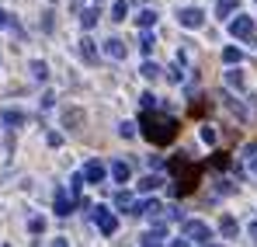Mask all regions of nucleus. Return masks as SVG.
<instances>
[{
  "label": "nucleus",
  "mask_w": 257,
  "mask_h": 247,
  "mask_svg": "<svg viewBox=\"0 0 257 247\" xmlns=\"http://www.w3.org/2000/svg\"><path fill=\"white\" fill-rule=\"evenodd\" d=\"M139 129H143V136L153 143V146H167L177 139V132H181V122L167 115V112H143L139 115Z\"/></svg>",
  "instance_id": "nucleus-1"
},
{
  "label": "nucleus",
  "mask_w": 257,
  "mask_h": 247,
  "mask_svg": "<svg viewBox=\"0 0 257 247\" xmlns=\"http://www.w3.org/2000/svg\"><path fill=\"white\" fill-rule=\"evenodd\" d=\"M167 174L174 178V192L177 195H191L195 188H198V164L188 157V153H177V157H171L167 160Z\"/></svg>",
  "instance_id": "nucleus-2"
},
{
  "label": "nucleus",
  "mask_w": 257,
  "mask_h": 247,
  "mask_svg": "<svg viewBox=\"0 0 257 247\" xmlns=\"http://www.w3.org/2000/svg\"><path fill=\"white\" fill-rule=\"evenodd\" d=\"M87 216H90V219L97 223V230H101L104 237H111V233L118 230V219H115V216H111V212H108L104 206H94L90 212H87Z\"/></svg>",
  "instance_id": "nucleus-3"
},
{
  "label": "nucleus",
  "mask_w": 257,
  "mask_h": 247,
  "mask_svg": "<svg viewBox=\"0 0 257 247\" xmlns=\"http://www.w3.org/2000/svg\"><path fill=\"white\" fill-rule=\"evenodd\" d=\"M209 237H212V230L202 223V219H184V240L191 244H209Z\"/></svg>",
  "instance_id": "nucleus-4"
},
{
  "label": "nucleus",
  "mask_w": 257,
  "mask_h": 247,
  "mask_svg": "<svg viewBox=\"0 0 257 247\" xmlns=\"http://www.w3.org/2000/svg\"><path fill=\"white\" fill-rule=\"evenodd\" d=\"M73 206H77V202H73V195H70L63 185H56V195H52V209H56V216H70Z\"/></svg>",
  "instance_id": "nucleus-5"
},
{
  "label": "nucleus",
  "mask_w": 257,
  "mask_h": 247,
  "mask_svg": "<svg viewBox=\"0 0 257 247\" xmlns=\"http://www.w3.org/2000/svg\"><path fill=\"white\" fill-rule=\"evenodd\" d=\"M177 21L184 28H202L205 25V14H202V7H177Z\"/></svg>",
  "instance_id": "nucleus-6"
},
{
  "label": "nucleus",
  "mask_w": 257,
  "mask_h": 247,
  "mask_svg": "<svg viewBox=\"0 0 257 247\" xmlns=\"http://www.w3.org/2000/svg\"><path fill=\"white\" fill-rule=\"evenodd\" d=\"M229 32L236 35V39H254V18H247V14H240V18H233L229 21Z\"/></svg>",
  "instance_id": "nucleus-7"
},
{
  "label": "nucleus",
  "mask_w": 257,
  "mask_h": 247,
  "mask_svg": "<svg viewBox=\"0 0 257 247\" xmlns=\"http://www.w3.org/2000/svg\"><path fill=\"white\" fill-rule=\"evenodd\" d=\"M104 174H108V167L97 164V160H90V164H84V171H80V181H84V185H101Z\"/></svg>",
  "instance_id": "nucleus-8"
},
{
  "label": "nucleus",
  "mask_w": 257,
  "mask_h": 247,
  "mask_svg": "<svg viewBox=\"0 0 257 247\" xmlns=\"http://www.w3.org/2000/svg\"><path fill=\"white\" fill-rule=\"evenodd\" d=\"M164 206L157 199H143V202H132V216H160Z\"/></svg>",
  "instance_id": "nucleus-9"
},
{
  "label": "nucleus",
  "mask_w": 257,
  "mask_h": 247,
  "mask_svg": "<svg viewBox=\"0 0 257 247\" xmlns=\"http://www.w3.org/2000/svg\"><path fill=\"white\" fill-rule=\"evenodd\" d=\"M104 52H108L111 59H125V56H128V49H125V42H122V39H108V42H104Z\"/></svg>",
  "instance_id": "nucleus-10"
},
{
  "label": "nucleus",
  "mask_w": 257,
  "mask_h": 247,
  "mask_svg": "<svg viewBox=\"0 0 257 247\" xmlns=\"http://www.w3.org/2000/svg\"><path fill=\"white\" fill-rule=\"evenodd\" d=\"M111 178H115L118 185H125L128 178H132V167H128L125 160H111Z\"/></svg>",
  "instance_id": "nucleus-11"
},
{
  "label": "nucleus",
  "mask_w": 257,
  "mask_h": 247,
  "mask_svg": "<svg viewBox=\"0 0 257 247\" xmlns=\"http://www.w3.org/2000/svg\"><path fill=\"white\" fill-rule=\"evenodd\" d=\"M236 230H240V226H236V219H233V216H222V219H219V233H222L226 240H233V237H236Z\"/></svg>",
  "instance_id": "nucleus-12"
},
{
  "label": "nucleus",
  "mask_w": 257,
  "mask_h": 247,
  "mask_svg": "<svg viewBox=\"0 0 257 247\" xmlns=\"http://www.w3.org/2000/svg\"><path fill=\"white\" fill-rule=\"evenodd\" d=\"M80 56H84V63H97V49H94V42L87 39H80Z\"/></svg>",
  "instance_id": "nucleus-13"
},
{
  "label": "nucleus",
  "mask_w": 257,
  "mask_h": 247,
  "mask_svg": "<svg viewBox=\"0 0 257 247\" xmlns=\"http://www.w3.org/2000/svg\"><path fill=\"white\" fill-rule=\"evenodd\" d=\"M97 21H101V11H97V7H87V11H80V25H84V28H94Z\"/></svg>",
  "instance_id": "nucleus-14"
},
{
  "label": "nucleus",
  "mask_w": 257,
  "mask_h": 247,
  "mask_svg": "<svg viewBox=\"0 0 257 247\" xmlns=\"http://www.w3.org/2000/svg\"><path fill=\"white\" fill-rule=\"evenodd\" d=\"M136 21H139V28L146 32V28H153V25H157V11H139V18H136Z\"/></svg>",
  "instance_id": "nucleus-15"
},
{
  "label": "nucleus",
  "mask_w": 257,
  "mask_h": 247,
  "mask_svg": "<svg viewBox=\"0 0 257 247\" xmlns=\"http://www.w3.org/2000/svg\"><path fill=\"white\" fill-rule=\"evenodd\" d=\"M139 73H143V77H146V80H157V77H160V73H164V70H160V66H157V63H150V59H146V63H143V66H139Z\"/></svg>",
  "instance_id": "nucleus-16"
},
{
  "label": "nucleus",
  "mask_w": 257,
  "mask_h": 247,
  "mask_svg": "<svg viewBox=\"0 0 257 247\" xmlns=\"http://www.w3.org/2000/svg\"><path fill=\"white\" fill-rule=\"evenodd\" d=\"M139 247H167V244H164L160 233H143V237H139Z\"/></svg>",
  "instance_id": "nucleus-17"
},
{
  "label": "nucleus",
  "mask_w": 257,
  "mask_h": 247,
  "mask_svg": "<svg viewBox=\"0 0 257 247\" xmlns=\"http://www.w3.org/2000/svg\"><path fill=\"white\" fill-rule=\"evenodd\" d=\"M28 70H32V77H35V80H45V77H49V70H45L42 59H32V63H28Z\"/></svg>",
  "instance_id": "nucleus-18"
},
{
  "label": "nucleus",
  "mask_w": 257,
  "mask_h": 247,
  "mask_svg": "<svg viewBox=\"0 0 257 247\" xmlns=\"http://www.w3.org/2000/svg\"><path fill=\"white\" fill-rule=\"evenodd\" d=\"M136 188H139V192H157V188H160V178H157V174H150V178H143Z\"/></svg>",
  "instance_id": "nucleus-19"
},
{
  "label": "nucleus",
  "mask_w": 257,
  "mask_h": 247,
  "mask_svg": "<svg viewBox=\"0 0 257 247\" xmlns=\"http://www.w3.org/2000/svg\"><path fill=\"white\" fill-rule=\"evenodd\" d=\"M233 11H236V0H219V4H215V14H219V18H229Z\"/></svg>",
  "instance_id": "nucleus-20"
},
{
  "label": "nucleus",
  "mask_w": 257,
  "mask_h": 247,
  "mask_svg": "<svg viewBox=\"0 0 257 247\" xmlns=\"http://www.w3.org/2000/svg\"><path fill=\"white\" fill-rule=\"evenodd\" d=\"M209 164H212L215 171H226V167H229V153H222V150H215V153H212V160H209Z\"/></svg>",
  "instance_id": "nucleus-21"
},
{
  "label": "nucleus",
  "mask_w": 257,
  "mask_h": 247,
  "mask_svg": "<svg viewBox=\"0 0 257 247\" xmlns=\"http://www.w3.org/2000/svg\"><path fill=\"white\" fill-rule=\"evenodd\" d=\"M222 59H226V63L233 66V63H240V59H243V52H240L236 45H229V49H222Z\"/></svg>",
  "instance_id": "nucleus-22"
},
{
  "label": "nucleus",
  "mask_w": 257,
  "mask_h": 247,
  "mask_svg": "<svg viewBox=\"0 0 257 247\" xmlns=\"http://www.w3.org/2000/svg\"><path fill=\"white\" fill-rule=\"evenodd\" d=\"M125 11H128L125 0H115V7H111V21H125Z\"/></svg>",
  "instance_id": "nucleus-23"
},
{
  "label": "nucleus",
  "mask_w": 257,
  "mask_h": 247,
  "mask_svg": "<svg viewBox=\"0 0 257 247\" xmlns=\"http://www.w3.org/2000/svg\"><path fill=\"white\" fill-rule=\"evenodd\" d=\"M115 206L122 209V212H132V195H128V192H118V195H115Z\"/></svg>",
  "instance_id": "nucleus-24"
},
{
  "label": "nucleus",
  "mask_w": 257,
  "mask_h": 247,
  "mask_svg": "<svg viewBox=\"0 0 257 247\" xmlns=\"http://www.w3.org/2000/svg\"><path fill=\"white\" fill-rule=\"evenodd\" d=\"M226 84L236 87V91H243V73H240V70H229V73H226Z\"/></svg>",
  "instance_id": "nucleus-25"
},
{
  "label": "nucleus",
  "mask_w": 257,
  "mask_h": 247,
  "mask_svg": "<svg viewBox=\"0 0 257 247\" xmlns=\"http://www.w3.org/2000/svg\"><path fill=\"white\" fill-rule=\"evenodd\" d=\"M0 119L7 125H25V115H21V112H0Z\"/></svg>",
  "instance_id": "nucleus-26"
},
{
  "label": "nucleus",
  "mask_w": 257,
  "mask_h": 247,
  "mask_svg": "<svg viewBox=\"0 0 257 247\" xmlns=\"http://www.w3.org/2000/svg\"><path fill=\"white\" fill-rule=\"evenodd\" d=\"M139 105H143V112H157V98L146 91V94H139Z\"/></svg>",
  "instance_id": "nucleus-27"
},
{
  "label": "nucleus",
  "mask_w": 257,
  "mask_h": 247,
  "mask_svg": "<svg viewBox=\"0 0 257 247\" xmlns=\"http://www.w3.org/2000/svg\"><path fill=\"white\" fill-rule=\"evenodd\" d=\"M63 122L73 129V125H80V122H84V112H77V108H73V112H66V115H63Z\"/></svg>",
  "instance_id": "nucleus-28"
},
{
  "label": "nucleus",
  "mask_w": 257,
  "mask_h": 247,
  "mask_svg": "<svg viewBox=\"0 0 257 247\" xmlns=\"http://www.w3.org/2000/svg\"><path fill=\"white\" fill-rule=\"evenodd\" d=\"M181 77H184V73H181V63H171V66H167V80L181 84Z\"/></svg>",
  "instance_id": "nucleus-29"
},
{
  "label": "nucleus",
  "mask_w": 257,
  "mask_h": 247,
  "mask_svg": "<svg viewBox=\"0 0 257 247\" xmlns=\"http://www.w3.org/2000/svg\"><path fill=\"white\" fill-rule=\"evenodd\" d=\"M153 45H157L153 35H143V39H139V52H143V56H150V52H153Z\"/></svg>",
  "instance_id": "nucleus-30"
},
{
  "label": "nucleus",
  "mask_w": 257,
  "mask_h": 247,
  "mask_svg": "<svg viewBox=\"0 0 257 247\" xmlns=\"http://www.w3.org/2000/svg\"><path fill=\"white\" fill-rule=\"evenodd\" d=\"M247 171H254V174H257V143H254V146H247Z\"/></svg>",
  "instance_id": "nucleus-31"
},
{
  "label": "nucleus",
  "mask_w": 257,
  "mask_h": 247,
  "mask_svg": "<svg viewBox=\"0 0 257 247\" xmlns=\"http://www.w3.org/2000/svg\"><path fill=\"white\" fill-rule=\"evenodd\" d=\"M28 230H32V233H42V230H45V219H42V216H32V219H28Z\"/></svg>",
  "instance_id": "nucleus-32"
},
{
  "label": "nucleus",
  "mask_w": 257,
  "mask_h": 247,
  "mask_svg": "<svg viewBox=\"0 0 257 247\" xmlns=\"http://www.w3.org/2000/svg\"><path fill=\"white\" fill-rule=\"evenodd\" d=\"M118 132H122L125 139H132V136H136V125H132V122H122V125H118Z\"/></svg>",
  "instance_id": "nucleus-33"
},
{
  "label": "nucleus",
  "mask_w": 257,
  "mask_h": 247,
  "mask_svg": "<svg viewBox=\"0 0 257 247\" xmlns=\"http://www.w3.org/2000/svg\"><path fill=\"white\" fill-rule=\"evenodd\" d=\"M202 139H205V143H215V129H212V125L202 129Z\"/></svg>",
  "instance_id": "nucleus-34"
},
{
  "label": "nucleus",
  "mask_w": 257,
  "mask_h": 247,
  "mask_svg": "<svg viewBox=\"0 0 257 247\" xmlns=\"http://www.w3.org/2000/svg\"><path fill=\"white\" fill-rule=\"evenodd\" d=\"M0 28H14V21H11V14H7V11H0Z\"/></svg>",
  "instance_id": "nucleus-35"
},
{
  "label": "nucleus",
  "mask_w": 257,
  "mask_h": 247,
  "mask_svg": "<svg viewBox=\"0 0 257 247\" xmlns=\"http://www.w3.org/2000/svg\"><path fill=\"white\" fill-rule=\"evenodd\" d=\"M167 247H191V244H188V240H171Z\"/></svg>",
  "instance_id": "nucleus-36"
},
{
  "label": "nucleus",
  "mask_w": 257,
  "mask_h": 247,
  "mask_svg": "<svg viewBox=\"0 0 257 247\" xmlns=\"http://www.w3.org/2000/svg\"><path fill=\"white\" fill-rule=\"evenodd\" d=\"M49 247H70V244H66V240H52Z\"/></svg>",
  "instance_id": "nucleus-37"
},
{
  "label": "nucleus",
  "mask_w": 257,
  "mask_h": 247,
  "mask_svg": "<svg viewBox=\"0 0 257 247\" xmlns=\"http://www.w3.org/2000/svg\"><path fill=\"white\" fill-rule=\"evenodd\" d=\"M250 237H254V240H257V219H254V223H250Z\"/></svg>",
  "instance_id": "nucleus-38"
},
{
  "label": "nucleus",
  "mask_w": 257,
  "mask_h": 247,
  "mask_svg": "<svg viewBox=\"0 0 257 247\" xmlns=\"http://www.w3.org/2000/svg\"><path fill=\"white\" fill-rule=\"evenodd\" d=\"M209 247H219V244H209Z\"/></svg>",
  "instance_id": "nucleus-39"
},
{
  "label": "nucleus",
  "mask_w": 257,
  "mask_h": 247,
  "mask_svg": "<svg viewBox=\"0 0 257 247\" xmlns=\"http://www.w3.org/2000/svg\"><path fill=\"white\" fill-rule=\"evenodd\" d=\"M94 4H101V0H94Z\"/></svg>",
  "instance_id": "nucleus-40"
}]
</instances>
